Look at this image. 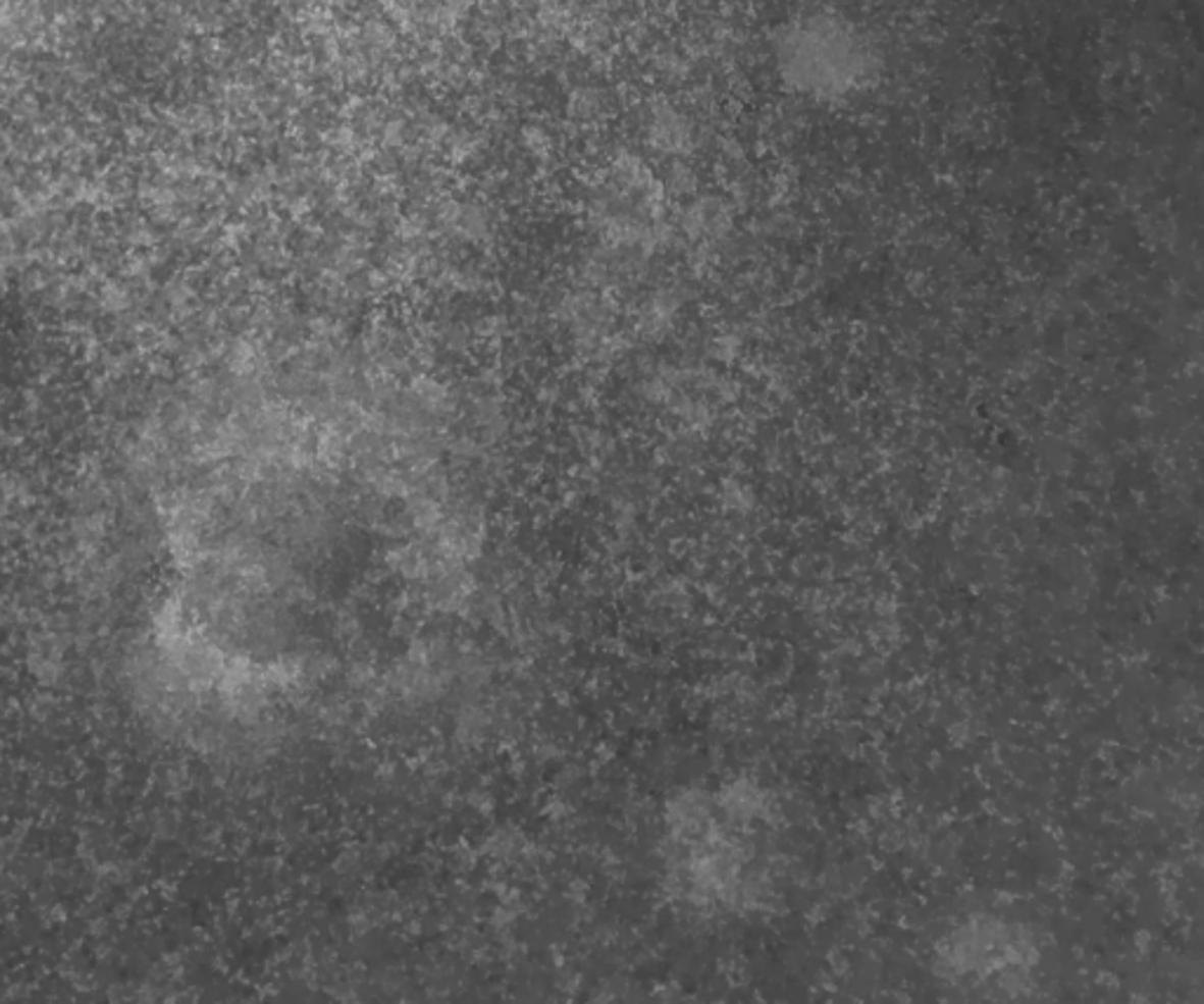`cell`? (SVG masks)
<instances>
[{
    "mask_svg": "<svg viewBox=\"0 0 1204 1004\" xmlns=\"http://www.w3.org/2000/svg\"><path fill=\"white\" fill-rule=\"evenodd\" d=\"M779 57L795 86L819 95H838L852 88L869 61L861 38L828 17L809 19L788 31Z\"/></svg>",
    "mask_w": 1204,
    "mask_h": 1004,
    "instance_id": "cell-1",
    "label": "cell"
}]
</instances>
